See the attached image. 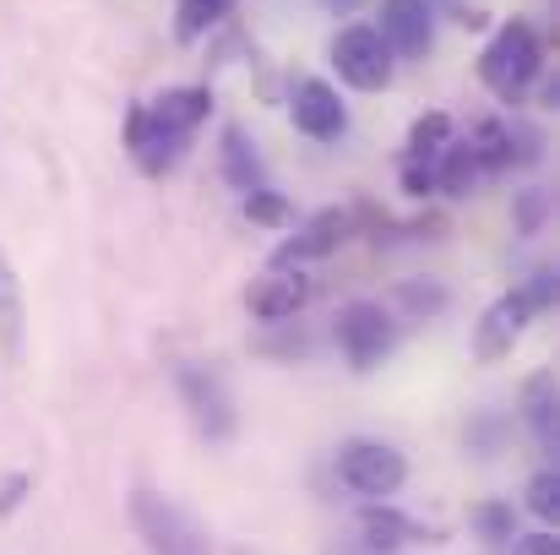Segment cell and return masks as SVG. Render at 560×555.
Masks as SVG:
<instances>
[{
    "instance_id": "44dd1931",
    "label": "cell",
    "mask_w": 560,
    "mask_h": 555,
    "mask_svg": "<svg viewBox=\"0 0 560 555\" xmlns=\"http://www.w3.org/2000/svg\"><path fill=\"white\" fill-rule=\"evenodd\" d=\"M474 529H479V540H485V545L506 551V545H512V534H517V512H512V501H485V507L474 512Z\"/></svg>"
},
{
    "instance_id": "cb8c5ba5",
    "label": "cell",
    "mask_w": 560,
    "mask_h": 555,
    "mask_svg": "<svg viewBox=\"0 0 560 555\" xmlns=\"http://www.w3.org/2000/svg\"><path fill=\"white\" fill-rule=\"evenodd\" d=\"M528 512H534L539 523H556L560 518V474L556 469H539V474L528 479Z\"/></svg>"
},
{
    "instance_id": "83f0119b",
    "label": "cell",
    "mask_w": 560,
    "mask_h": 555,
    "mask_svg": "<svg viewBox=\"0 0 560 555\" xmlns=\"http://www.w3.org/2000/svg\"><path fill=\"white\" fill-rule=\"evenodd\" d=\"M512 555H560V540L550 529H534V534H512Z\"/></svg>"
},
{
    "instance_id": "9a60e30c",
    "label": "cell",
    "mask_w": 560,
    "mask_h": 555,
    "mask_svg": "<svg viewBox=\"0 0 560 555\" xmlns=\"http://www.w3.org/2000/svg\"><path fill=\"white\" fill-rule=\"evenodd\" d=\"M218 159H223V181L234 185L240 196H250V190L267 185V164H261V153H256V142H250L245 126H223V148H218Z\"/></svg>"
},
{
    "instance_id": "3957f363",
    "label": "cell",
    "mask_w": 560,
    "mask_h": 555,
    "mask_svg": "<svg viewBox=\"0 0 560 555\" xmlns=\"http://www.w3.org/2000/svg\"><path fill=\"white\" fill-rule=\"evenodd\" d=\"M332 469H338V485L354 490V496H365V501L397 496L402 479H408V458L397 447H386V441H371V436L343 441L338 458H332Z\"/></svg>"
},
{
    "instance_id": "6da1fadb",
    "label": "cell",
    "mask_w": 560,
    "mask_h": 555,
    "mask_svg": "<svg viewBox=\"0 0 560 555\" xmlns=\"http://www.w3.org/2000/svg\"><path fill=\"white\" fill-rule=\"evenodd\" d=\"M539 66H545V49H539V33L528 22H506L479 55V77L501 104H517L534 88Z\"/></svg>"
},
{
    "instance_id": "5bb4252c",
    "label": "cell",
    "mask_w": 560,
    "mask_h": 555,
    "mask_svg": "<svg viewBox=\"0 0 560 555\" xmlns=\"http://www.w3.org/2000/svg\"><path fill=\"white\" fill-rule=\"evenodd\" d=\"M560 392H556V370H534L528 381H523V419H528V430H534V441L545 447V452H556L560 447V414H556Z\"/></svg>"
},
{
    "instance_id": "603a6c76",
    "label": "cell",
    "mask_w": 560,
    "mask_h": 555,
    "mask_svg": "<svg viewBox=\"0 0 560 555\" xmlns=\"http://www.w3.org/2000/svg\"><path fill=\"white\" fill-rule=\"evenodd\" d=\"M245 218H250V223H261V229H283L294 212H289V196H278L272 185H261V190H250V196H245Z\"/></svg>"
},
{
    "instance_id": "7402d4cb",
    "label": "cell",
    "mask_w": 560,
    "mask_h": 555,
    "mask_svg": "<svg viewBox=\"0 0 560 555\" xmlns=\"http://www.w3.org/2000/svg\"><path fill=\"white\" fill-rule=\"evenodd\" d=\"M229 5H234V0H180V11H175V33H180L186 44L190 38H201L212 22L229 16Z\"/></svg>"
},
{
    "instance_id": "4dcf8cb0",
    "label": "cell",
    "mask_w": 560,
    "mask_h": 555,
    "mask_svg": "<svg viewBox=\"0 0 560 555\" xmlns=\"http://www.w3.org/2000/svg\"><path fill=\"white\" fill-rule=\"evenodd\" d=\"M332 5H349V0H332Z\"/></svg>"
},
{
    "instance_id": "5b68a950",
    "label": "cell",
    "mask_w": 560,
    "mask_h": 555,
    "mask_svg": "<svg viewBox=\"0 0 560 555\" xmlns=\"http://www.w3.org/2000/svg\"><path fill=\"white\" fill-rule=\"evenodd\" d=\"M175 386H180V403H186L190 425H196L212 447H223V441L234 436V425H240L223 375H218L212 366H180L175 370Z\"/></svg>"
},
{
    "instance_id": "ac0fdd59",
    "label": "cell",
    "mask_w": 560,
    "mask_h": 555,
    "mask_svg": "<svg viewBox=\"0 0 560 555\" xmlns=\"http://www.w3.org/2000/svg\"><path fill=\"white\" fill-rule=\"evenodd\" d=\"M430 170H435V190H446V196H468L479 185V159H474L468 142H446L430 159Z\"/></svg>"
},
{
    "instance_id": "ffe728a7",
    "label": "cell",
    "mask_w": 560,
    "mask_h": 555,
    "mask_svg": "<svg viewBox=\"0 0 560 555\" xmlns=\"http://www.w3.org/2000/svg\"><path fill=\"white\" fill-rule=\"evenodd\" d=\"M550 212H556V201H550V190H517L512 196V229L523 234V240H534V234H545V223H550Z\"/></svg>"
},
{
    "instance_id": "9c48e42d",
    "label": "cell",
    "mask_w": 560,
    "mask_h": 555,
    "mask_svg": "<svg viewBox=\"0 0 560 555\" xmlns=\"http://www.w3.org/2000/svg\"><path fill=\"white\" fill-rule=\"evenodd\" d=\"M381 44L392 60H424L435 44V11L430 0H381Z\"/></svg>"
},
{
    "instance_id": "2e32d148",
    "label": "cell",
    "mask_w": 560,
    "mask_h": 555,
    "mask_svg": "<svg viewBox=\"0 0 560 555\" xmlns=\"http://www.w3.org/2000/svg\"><path fill=\"white\" fill-rule=\"evenodd\" d=\"M148 109H153V120H159V126H170L175 137H186L190 142V131L212 115V93H207V88H170V93H164V99H153Z\"/></svg>"
},
{
    "instance_id": "30bf717a",
    "label": "cell",
    "mask_w": 560,
    "mask_h": 555,
    "mask_svg": "<svg viewBox=\"0 0 560 555\" xmlns=\"http://www.w3.org/2000/svg\"><path fill=\"white\" fill-rule=\"evenodd\" d=\"M289 115H294V131H305L311 142H338V137L349 131V109H343L338 88L322 82V77H305V82L294 88Z\"/></svg>"
},
{
    "instance_id": "4316f807",
    "label": "cell",
    "mask_w": 560,
    "mask_h": 555,
    "mask_svg": "<svg viewBox=\"0 0 560 555\" xmlns=\"http://www.w3.org/2000/svg\"><path fill=\"white\" fill-rule=\"evenodd\" d=\"M523 300H528V311H550L556 305V267H539L534 278H528V289H517Z\"/></svg>"
},
{
    "instance_id": "4fadbf2b",
    "label": "cell",
    "mask_w": 560,
    "mask_h": 555,
    "mask_svg": "<svg viewBox=\"0 0 560 555\" xmlns=\"http://www.w3.org/2000/svg\"><path fill=\"white\" fill-rule=\"evenodd\" d=\"M360 545L386 555V551H402V545H441V534L424 529V523H413L408 512H397L386 501H365V512H360Z\"/></svg>"
},
{
    "instance_id": "8fae6325",
    "label": "cell",
    "mask_w": 560,
    "mask_h": 555,
    "mask_svg": "<svg viewBox=\"0 0 560 555\" xmlns=\"http://www.w3.org/2000/svg\"><path fill=\"white\" fill-rule=\"evenodd\" d=\"M126 153H131V164L142 170V175H170L175 164H180V153H186V137H175L170 126H159L153 120V109L148 104H137L131 115H126Z\"/></svg>"
},
{
    "instance_id": "7c38bea8",
    "label": "cell",
    "mask_w": 560,
    "mask_h": 555,
    "mask_svg": "<svg viewBox=\"0 0 560 555\" xmlns=\"http://www.w3.org/2000/svg\"><path fill=\"white\" fill-rule=\"evenodd\" d=\"M528 300L512 289V294H501L485 316H479V333H474V355L485 360V366H495V360H506L512 349H517V338H523V327H528Z\"/></svg>"
},
{
    "instance_id": "f546056e",
    "label": "cell",
    "mask_w": 560,
    "mask_h": 555,
    "mask_svg": "<svg viewBox=\"0 0 560 555\" xmlns=\"http://www.w3.org/2000/svg\"><path fill=\"white\" fill-rule=\"evenodd\" d=\"M402 190H408V196H430V190H435V170L419 164V159H402Z\"/></svg>"
},
{
    "instance_id": "52a82bcc",
    "label": "cell",
    "mask_w": 560,
    "mask_h": 555,
    "mask_svg": "<svg viewBox=\"0 0 560 555\" xmlns=\"http://www.w3.org/2000/svg\"><path fill=\"white\" fill-rule=\"evenodd\" d=\"M354 212L349 207H322V212H311L278 251H272V267H305V262H322V256H332L349 234H354Z\"/></svg>"
},
{
    "instance_id": "8992f818",
    "label": "cell",
    "mask_w": 560,
    "mask_h": 555,
    "mask_svg": "<svg viewBox=\"0 0 560 555\" xmlns=\"http://www.w3.org/2000/svg\"><path fill=\"white\" fill-rule=\"evenodd\" d=\"M332 66H338V77H343L349 88H360V93L392 88V49L381 44V33H375L371 22H354V27H343V33L332 38Z\"/></svg>"
},
{
    "instance_id": "d4e9b609",
    "label": "cell",
    "mask_w": 560,
    "mask_h": 555,
    "mask_svg": "<svg viewBox=\"0 0 560 555\" xmlns=\"http://www.w3.org/2000/svg\"><path fill=\"white\" fill-rule=\"evenodd\" d=\"M463 441H468V452H479V458L501 452V414H474Z\"/></svg>"
},
{
    "instance_id": "f1b7e54d",
    "label": "cell",
    "mask_w": 560,
    "mask_h": 555,
    "mask_svg": "<svg viewBox=\"0 0 560 555\" xmlns=\"http://www.w3.org/2000/svg\"><path fill=\"white\" fill-rule=\"evenodd\" d=\"M27 490H33V474H11V479H0V518H11V512L27 501Z\"/></svg>"
},
{
    "instance_id": "d6986e66",
    "label": "cell",
    "mask_w": 560,
    "mask_h": 555,
    "mask_svg": "<svg viewBox=\"0 0 560 555\" xmlns=\"http://www.w3.org/2000/svg\"><path fill=\"white\" fill-rule=\"evenodd\" d=\"M452 142V115H419L413 120V131H408V159H419V164H430L441 148Z\"/></svg>"
},
{
    "instance_id": "7a4b0ae2",
    "label": "cell",
    "mask_w": 560,
    "mask_h": 555,
    "mask_svg": "<svg viewBox=\"0 0 560 555\" xmlns=\"http://www.w3.org/2000/svg\"><path fill=\"white\" fill-rule=\"evenodd\" d=\"M131 529L148 545V555H212L201 523L190 518L186 507H175L159 490H137L131 496Z\"/></svg>"
},
{
    "instance_id": "ba28073f",
    "label": "cell",
    "mask_w": 560,
    "mask_h": 555,
    "mask_svg": "<svg viewBox=\"0 0 560 555\" xmlns=\"http://www.w3.org/2000/svg\"><path fill=\"white\" fill-rule=\"evenodd\" d=\"M311 294H316V284L305 278V267H267V278H256L245 289V311L267 327H283L311 305Z\"/></svg>"
},
{
    "instance_id": "e0dca14e",
    "label": "cell",
    "mask_w": 560,
    "mask_h": 555,
    "mask_svg": "<svg viewBox=\"0 0 560 555\" xmlns=\"http://www.w3.org/2000/svg\"><path fill=\"white\" fill-rule=\"evenodd\" d=\"M22 322H27V311H22V284H16L5 251H0V355H5V360H22Z\"/></svg>"
},
{
    "instance_id": "277c9868",
    "label": "cell",
    "mask_w": 560,
    "mask_h": 555,
    "mask_svg": "<svg viewBox=\"0 0 560 555\" xmlns=\"http://www.w3.org/2000/svg\"><path fill=\"white\" fill-rule=\"evenodd\" d=\"M332 338H338L343 360L354 370H375L392 355L397 327H392V316L381 311V300H349V305H338V316H332Z\"/></svg>"
},
{
    "instance_id": "484cf974",
    "label": "cell",
    "mask_w": 560,
    "mask_h": 555,
    "mask_svg": "<svg viewBox=\"0 0 560 555\" xmlns=\"http://www.w3.org/2000/svg\"><path fill=\"white\" fill-rule=\"evenodd\" d=\"M397 300H402L413 316H435V311H446V289H435V284H424V289H419V284H402Z\"/></svg>"
}]
</instances>
